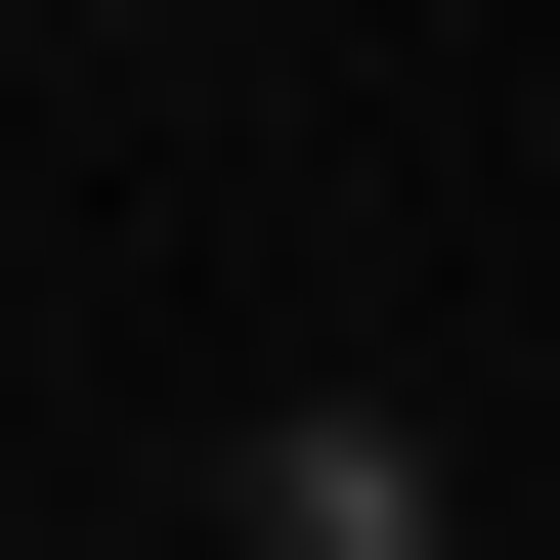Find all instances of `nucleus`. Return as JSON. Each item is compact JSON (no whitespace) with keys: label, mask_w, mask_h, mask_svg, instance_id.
<instances>
[{"label":"nucleus","mask_w":560,"mask_h":560,"mask_svg":"<svg viewBox=\"0 0 560 560\" xmlns=\"http://www.w3.org/2000/svg\"><path fill=\"white\" fill-rule=\"evenodd\" d=\"M215 560H475L431 388H259V431H215Z\"/></svg>","instance_id":"1"}]
</instances>
